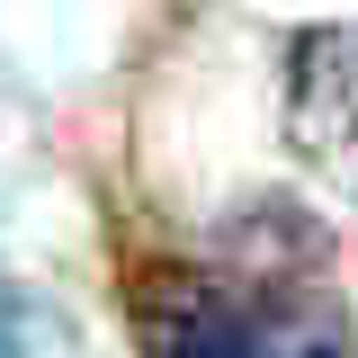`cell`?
<instances>
[{"mask_svg": "<svg viewBox=\"0 0 358 358\" xmlns=\"http://www.w3.org/2000/svg\"><path fill=\"white\" fill-rule=\"evenodd\" d=\"M0 358H63V331H54V313L27 305L18 287H0Z\"/></svg>", "mask_w": 358, "mask_h": 358, "instance_id": "cell-3", "label": "cell"}, {"mask_svg": "<svg viewBox=\"0 0 358 358\" xmlns=\"http://www.w3.org/2000/svg\"><path fill=\"white\" fill-rule=\"evenodd\" d=\"M287 143L341 197H358V18L296 36V54H287Z\"/></svg>", "mask_w": 358, "mask_h": 358, "instance_id": "cell-2", "label": "cell"}, {"mask_svg": "<svg viewBox=\"0 0 358 358\" xmlns=\"http://www.w3.org/2000/svg\"><path fill=\"white\" fill-rule=\"evenodd\" d=\"M152 358H350V322L322 268H152L134 287Z\"/></svg>", "mask_w": 358, "mask_h": 358, "instance_id": "cell-1", "label": "cell"}]
</instances>
